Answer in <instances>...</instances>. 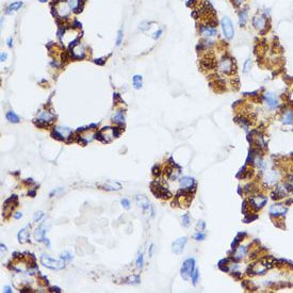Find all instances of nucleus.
<instances>
[{
  "instance_id": "obj_1",
  "label": "nucleus",
  "mask_w": 293,
  "mask_h": 293,
  "mask_svg": "<svg viewBox=\"0 0 293 293\" xmlns=\"http://www.w3.org/2000/svg\"><path fill=\"white\" fill-rule=\"evenodd\" d=\"M41 262L44 266L51 270H62L64 268V261L62 259H53L47 255H42Z\"/></svg>"
},
{
  "instance_id": "obj_2",
  "label": "nucleus",
  "mask_w": 293,
  "mask_h": 293,
  "mask_svg": "<svg viewBox=\"0 0 293 293\" xmlns=\"http://www.w3.org/2000/svg\"><path fill=\"white\" fill-rule=\"evenodd\" d=\"M195 271V260L193 258H189L183 262L182 266H181V276L183 279H188L189 277L192 276V274Z\"/></svg>"
},
{
  "instance_id": "obj_3",
  "label": "nucleus",
  "mask_w": 293,
  "mask_h": 293,
  "mask_svg": "<svg viewBox=\"0 0 293 293\" xmlns=\"http://www.w3.org/2000/svg\"><path fill=\"white\" fill-rule=\"evenodd\" d=\"M221 25H222V29H223L224 36L227 40L232 39L233 34H235V29H233V25L232 23H231V20L229 19V17L224 16L221 20Z\"/></svg>"
},
{
  "instance_id": "obj_4",
  "label": "nucleus",
  "mask_w": 293,
  "mask_h": 293,
  "mask_svg": "<svg viewBox=\"0 0 293 293\" xmlns=\"http://www.w3.org/2000/svg\"><path fill=\"white\" fill-rule=\"evenodd\" d=\"M233 61L230 58H223L220 61L219 64V70L223 74L229 75L233 72Z\"/></svg>"
},
{
  "instance_id": "obj_5",
  "label": "nucleus",
  "mask_w": 293,
  "mask_h": 293,
  "mask_svg": "<svg viewBox=\"0 0 293 293\" xmlns=\"http://www.w3.org/2000/svg\"><path fill=\"white\" fill-rule=\"evenodd\" d=\"M152 191L153 193L156 195V197H161V198H169L171 197L172 194L167 191L166 188L162 186L160 183L153 182L152 183Z\"/></svg>"
},
{
  "instance_id": "obj_6",
  "label": "nucleus",
  "mask_w": 293,
  "mask_h": 293,
  "mask_svg": "<svg viewBox=\"0 0 293 293\" xmlns=\"http://www.w3.org/2000/svg\"><path fill=\"white\" fill-rule=\"evenodd\" d=\"M53 136H56L57 139L59 140H65V139H69L72 136L73 132L70 129L66 128V127H57L52 132Z\"/></svg>"
},
{
  "instance_id": "obj_7",
  "label": "nucleus",
  "mask_w": 293,
  "mask_h": 293,
  "mask_svg": "<svg viewBox=\"0 0 293 293\" xmlns=\"http://www.w3.org/2000/svg\"><path fill=\"white\" fill-rule=\"evenodd\" d=\"M266 202H268V198L264 197V196H259V195L253 196V197L249 199V203L252 204V206L254 207L256 210L261 209V208L266 204Z\"/></svg>"
},
{
  "instance_id": "obj_8",
  "label": "nucleus",
  "mask_w": 293,
  "mask_h": 293,
  "mask_svg": "<svg viewBox=\"0 0 293 293\" xmlns=\"http://www.w3.org/2000/svg\"><path fill=\"white\" fill-rule=\"evenodd\" d=\"M186 243V237H182V238H179V239H177L173 243V245H172V250H173V253H175V254H177V255L181 254L183 249H185Z\"/></svg>"
},
{
  "instance_id": "obj_9",
  "label": "nucleus",
  "mask_w": 293,
  "mask_h": 293,
  "mask_svg": "<svg viewBox=\"0 0 293 293\" xmlns=\"http://www.w3.org/2000/svg\"><path fill=\"white\" fill-rule=\"evenodd\" d=\"M255 28L259 30H266V15H258L255 16L253 19Z\"/></svg>"
},
{
  "instance_id": "obj_10",
  "label": "nucleus",
  "mask_w": 293,
  "mask_h": 293,
  "mask_svg": "<svg viewBox=\"0 0 293 293\" xmlns=\"http://www.w3.org/2000/svg\"><path fill=\"white\" fill-rule=\"evenodd\" d=\"M264 100H266V105H268L269 108L271 109H275L279 106V101H278V98L276 97L275 95L271 93H266L264 94Z\"/></svg>"
},
{
  "instance_id": "obj_11",
  "label": "nucleus",
  "mask_w": 293,
  "mask_h": 293,
  "mask_svg": "<svg viewBox=\"0 0 293 293\" xmlns=\"http://www.w3.org/2000/svg\"><path fill=\"white\" fill-rule=\"evenodd\" d=\"M54 114L50 112V111H42L41 113L39 114V119H37V122L39 123H43V125L46 124L49 122H51V120L54 119Z\"/></svg>"
},
{
  "instance_id": "obj_12",
  "label": "nucleus",
  "mask_w": 293,
  "mask_h": 293,
  "mask_svg": "<svg viewBox=\"0 0 293 293\" xmlns=\"http://www.w3.org/2000/svg\"><path fill=\"white\" fill-rule=\"evenodd\" d=\"M286 212H287V208L283 207L282 204L273 205V206L270 208L271 216H283V214H286Z\"/></svg>"
},
{
  "instance_id": "obj_13",
  "label": "nucleus",
  "mask_w": 293,
  "mask_h": 293,
  "mask_svg": "<svg viewBox=\"0 0 293 293\" xmlns=\"http://www.w3.org/2000/svg\"><path fill=\"white\" fill-rule=\"evenodd\" d=\"M103 189L108 191H119L122 189V185L116 181H112V180H108L106 181V183L103 186Z\"/></svg>"
},
{
  "instance_id": "obj_14",
  "label": "nucleus",
  "mask_w": 293,
  "mask_h": 293,
  "mask_svg": "<svg viewBox=\"0 0 293 293\" xmlns=\"http://www.w3.org/2000/svg\"><path fill=\"white\" fill-rule=\"evenodd\" d=\"M283 122L285 125H292L293 124V110L287 108L283 114Z\"/></svg>"
},
{
  "instance_id": "obj_15",
  "label": "nucleus",
  "mask_w": 293,
  "mask_h": 293,
  "mask_svg": "<svg viewBox=\"0 0 293 293\" xmlns=\"http://www.w3.org/2000/svg\"><path fill=\"white\" fill-rule=\"evenodd\" d=\"M199 32L202 33L203 35L207 36V37L213 36V35L217 34V30L216 29V28L208 27V26H202V27L199 28Z\"/></svg>"
},
{
  "instance_id": "obj_16",
  "label": "nucleus",
  "mask_w": 293,
  "mask_h": 293,
  "mask_svg": "<svg viewBox=\"0 0 293 293\" xmlns=\"http://www.w3.org/2000/svg\"><path fill=\"white\" fill-rule=\"evenodd\" d=\"M57 13L60 17H64L69 14V6L68 3H60L57 6Z\"/></svg>"
},
{
  "instance_id": "obj_17",
  "label": "nucleus",
  "mask_w": 293,
  "mask_h": 293,
  "mask_svg": "<svg viewBox=\"0 0 293 293\" xmlns=\"http://www.w3.org/2000/svg\"><path fill=\"white\" fill-rule=\"evenodd\" d=\"M136 203L139 204V206L143 210H148L150 208L149 202H148V199L144 195H136Z\"/></svg>"
},
{
  "instance_id": "obj_18",
  "label": "nucleus",
  "mask_w": 293,
  "mask_h": 293,
  "mask_svg": "<svg viewBox=\"0 0 293 293\" xmlns=\"http://www.w3.org/2000/svg\"><path fill=\"white\" fill-rule=\"evenodd\" d=\"M73 58L75 59H82L84 57V49L82 46H80L79 44H76V46L73 47Z\"/></svg>"
},
{
  "instance_id": "obj_19",
  "label": "nucleus",
  "mask_w": 293,
  "mask_h": 293,
  "mask_svg": "<svg viewBox=\"0 0 293 293\" xmlns=\"http://www.w3.org/2000/svg\"><path fill=\"white\" fill-rule=\"evenodd\" d=\"M30 226L27 225L18 232V241H19L20 243H25L26 241H28V239H29V230H28Z\"/></svg>"
},
{
  "instance_id": "obj_20",
  "label": "nucleus",
  "mask_w": 293,
  "mask_h": 293,
  "mask_svg": "<svg viewBox=\"0 0 293 293\" xmlns=\"http://www.w3.org/2000/svg\"><path fill=\"white\" fill-rule=\"evenodd\" d=\"M247 17H249V9L245 8L244 10H242L239 13V23L241 27H243V26L246 23Z\"/></svg>"
},
{
  "instance_id": "obj_21",
  "label": "nucleus",
  "mask_w": 293,
  "mask_h": 293,
  "mask_svg": "<svg viewBox=\"0 0 293 293\" xmlns=\"http://www.w3.org/2000/svg\"><path fill=\"white\" fill-rule=\"evenodd\" d=\"M195 185L194 182V179L191 178V177H182V178L180 179V186H183V188H191V186H193Z\"/></svg>"
},
{
  "instance_id": "obj_22",
  "label": "nucleus",
  "mask_w": 293,
  "mask_h": 293,
  "mask_svg": "<svg viewBox=\"0 0 293 293\" xmlns=\"http://www.w3.org/2000/svg\"><path fill=\"white\" fill-rule=\"evenodd\" d=\"M47 231V227L45 225H42L41 227L36 230V232H35V237H36V240H40L42 241L45 238V232Z\"/></svg>"
},
{
  "instance_id": "obj_23",
  "label": "nucleus",
  "mask_w": 293,
  "mask_h": 293,
  "mask_svg": "<svg viewBox=\"0 0 293 293\" xmlns=\"http://www.w3.org/2000/svg\"><path fill=\"white\" fill-rule=\"evenodd\" d=\"M247 253V247L246 246H240L237 249V252L235 253V258L236 259H241L245 254Z\"/></svg>"
},
{
  "instance_id": "obj_24",
  "label": "nucleus",
  "mask_w": 293,
  "mask_h": 293,
  "mask_svg": "<svg viewBox=\"0 0 293 293\" xmlns=\"http://www.w3.org/2000/svg\"><path fill=\"white\" fill-rule=\"evenodd\" d=\"M23 6V2L20 1H16V2H13V3H11L10 6H8V10L6 12L8 13H10V12H13V11H17L18 9H20Z\"/></svg>"
},
{
  "instance_id": "obj_25",
  "label": "nucleus",
  "mask_w": 293,
  "mask_h": 293,
  "mask_svg": "<svg viewBox=\"0 0 293 293\" xmlns=\"http://www.w3.org/2000/svg\"><path fill=\"white\" fill-rule=\"evenodd\" d=\"M125 120V115L123 113V111H117L116 113L113 116V122L115 123H124Z\"/></svg>"
},
{
  "instance_id": "obj_26",
  "label": "nucleus",
  "mask_w": 293,
  "mask_h": 293,
  "mask_svg": "<svg viewBox=\"0 0 293 293\" xmlns=\"http://www.w3.org/2000/svg\"><path fill=\"white\" fill-rule=\"evenodd\" d=\"M6 119H8L9 122H12V123L19 122V117H18L13 111H9V112L6 113Z\"/></svg>"
},
{
  "instance_id": "obj_27",
  "label": "nucleus",
  "mask_w": 293,
  "mask_h": 293,
  "mask_svg": "<svg viewBox=\"0 0 293 293\" xmlns=\"http://www.w3.org/2000/svg\"><path fill=\"white\" fill-rule=\"evenodd\" d=\"M133 86L134 89L139 90L142 87V76H139V75H136L133 76Z\"/></svg>"
},
{
  "instance_id": "obj_28",
  "label": "nucleus",
  "mask_w": 293,
  "mask_h": 293,
  "mask_svg": "<svg viewBox=\"0 0 293 293\" xmlns=\"http://www.w3.org/2000/svg\"><path fill=\"white\" fill-rule=\"evenodd\" d=\"M67 3H68V6H69L70 9L77 11L76 9L79 8V6H80V0H67Z\"/></svg>"
},
{
  "instance_id": "obj_29",
  "label": "nucleus",
  "mask_w": 293,
  "mask_h": 293,
  "mask_svg": "<svg viewBox=\"0 0 293 293\" xmlns=\"http://www.w3.org/2000/svg\"><path fill=\"white\" fill-rule=\"evenodd\" d=\"M126 283H132V285H134V283H140V278H139L138 276H136V275H132V276H130V277L127 278Z\"/></svg>"
},
{
  "instance_id": "obj_30",
  "label": "nucleus",
  "mask_w": 293,
  "mask_h": 293,
  "mask_svg": "<svg viewBox=\"0 0 293 293\" xmlns=\"http://www.w3.org/2000/svg\"><path fill=\"white\" fill-rule=\"evenodd\" d=\"M181 221H182V225L186 226V227L190 225V217H189L188 214H185V216L181 217Z\"/></svg>"
},
{
  "instance_id": "obj_31",
  "label": "nucleus",
  "mask_w": 293,
  "mask_h": 293,
  "mask_svg": "<svg viewBox=\"0 0 293 293\" xmlns=\"http://www.w3.org/2000/svg\"><path fill=\"white\" fill-rule=\"evenodd\" d=\"M143 263H144V259H143V255L140 254L138 257V259H136V266H138L139 269H141L142 266H143Z\"/></svg>"
},
{
  "instance_id": "obj_32",
  "label": "nucleus",
  "mask_w": 293,
  "mask_h": 293,
  "mask_svg": "<svg viewBox=\"0 0 293 293\" xmlns=\"http://www.w3.org/2000/svg\"><path fill=\"white\" fill-rule=\"evenodd\" d=\"M198 276H199V272L197 270L194 271V273L192 274V276H191V278H192V282H193V285H196V283H197L198 280Z\"/></svg>"
},
{
  "instance_id": "obj_33",
  "label": "nucleus",
  "mask_w": 293,
  "mask_h": 293,
  "mask_svg": "<svg viewBox=\"0 0 293 293\" xmlns=\"http://www.w3.org/2000/svg\"><path fill=\"white\" fill-rule=\"evenodd\" d=\"M122 37H123V31H122V30H119V34H117V39H116V45H117V46H119L120 43H122Z\"/></svg>"
},
{
  "instance_id": "obj_34",
  "label": "nucleus",
  "mask_w": 293,
  "mask_h": 293,
  "mask_svg": "<svg viewBox=\"0 0 293 293\" xmlns=\"http://www.w3.org/2000/svg\"><path fill=\"white\" fill-rule=\"evenodd\" d=\"M205 237H206V235L205 233H203V232H198V233H196L195 235V240H204L205 239Z\"/></svg>"
},
{
  "instance_id": "obj_35",
  "label": "nucleus",
  "mask_w": 293,
  "mask_h": 293,
  "mask_svg": "<svg viewBox=\"0 0 293 293\" xmlns=\"http://www.w3.org/2000/svg\"><path fill=\"white\" fill-rule=\"evenodd\" d=\"M43 216V212H37V213H35L34 214V216H33V220H34V222H37V221H40V219Z\"/></svg>"
},
{
  "instance_id": "obj_36",
  "label": "nucleus",
  "mask_w": 293,
  "mask_h": 293,
  "mask_svg": "<svg viewBox=\"0 0 293 293\" xmlns=\"http://www.w3.org/2000/svg\"><path fill=\"white\" fill-rule=\"evenodd\" d=\"M250 65H252V61H250V60H247L246 62H245V64H244V73L249 72Z\"/></svg>"
},
{
  "instance_id": "obj_37",
  "label": "nucleus",
  "mask_w": 293,
  "mask_h": 293,
  "mask_svg": "<svg viewBox=\"0 0 293 293\" xmlns=\"http://www.w3.org/2000/svg\"><path fill=\"white\" fill-rule=\"evenodd\" d=\"M122 205H123V207L125 208V209H129V200L128 199H126V198H124V199H122Z\"/></svg>"
},
{
  "instance_id": "obj_38",
  "label": "nucleus",
  "mask_w": 293,
  "mask_h": 293,
  "mask_svg": "<svg viewBox=\"0 0 293 293\" xmlns=\"http://www.w3.org/2000/svg\"><path fill=\"white\" fill-rule=\"evenodd\" d=\"M61 258L65 259V260H70V259H72V256H70V254H68V253H64V254H62Z\"/></svg>"
},
{
  "instance_id": "obj_39",
  "label": "nucleus",
  "mask_w": 293,
  "mask_h": 293,
  "mask_svg": "<svg viewBox=\"0 0 293 293\" xmlns=\"http://www.w3.org/2000/svg\"><path fill=\"white\" fill-rule=\"evenodd\" d=\"M161 33H162V30H158L157 32H155V33H153V39H155V40L159 39V37H160V35H161Z\"/></svg>"
},
{
  "instance_id": "obj_40",
  "label": "nucleus",
  "mask_w": 293,
  "mask_h": 293,
  "mask_svg": "<svg viewBox=\"0 0 293 293\" xmlns=\"http://www.w3.org/2000/svg\"><path fill=\"white\" fill-rule=\"evenodd\" d=\"M22 216H23V213H22V212H17V213H16L15 216H14V217H15L16 220L20 219V217H22Z\"/></svg>"
},
{
  "instance_id": "obj_41",
  "label": "nucleus",
  "mask_w": 293,
  "mask_h": 293,
  "mask_svg": "<svg viewBox=\"0 0 293 293\" xmlns=\"http://www.w3.org/2000/svg\"><path fill=\"white\" fill-rule=\"evenodd\" d=\"M6 53H3V52H2V53H1V61L3 62V61H6Z\"/></svg>"
},
{
  "instance_id": "obj_42",
  "label": "nucleus",
  "mask_w": 293,
  "mask_h": 293,
  "mask_svg": "<svg viewBox=\"0 0 293 293\" xmlns=\"http://www.w3.org/2000/svg\"><path fill=\"white\" fill-rule=\"evenodd\" d=\"M3 291L6 292V293H10V292H12V290H11L10 287H4V290H3Z\"/></svg>"
},
{
  "instance_id": "obj_43",
  "label": "nucleus",
  "mask_w": 293,
  "mask_h": 293,
  "mask_svg": "<svg viewBox=\"0 0 293 293\" xmlns=\"http://www.w3.org/2000/svg\"><path fill=\"white\" fill-rule=\"evenodd\" d=\"M100 60H101V59H98V60H96L95 63H97V64H100V65L103 64V61H100Z\"/></svg>"
},
{
  "instance_id": "obj_44",
  "label": "nucleus",
  "mask_w": 293,
  "mask_h": 293,
  "mask_svg": "<svg viewBox=\"0 0 293 293\" xmlns=\"http://www.w3.org/2000/svg\"><path fill=\"white\" fill-rule=\"evenodd\" d=\"M12 45H13V44H12V40L10 39V40H9V47H12Z\"/></svg>"
},
{
  "instance_id": "obj_45",
  "label": "nucleus",
  "mask_w": 293,
  "mask_h": 293,
  "mask_svg": "<svg viewBox=\"0 0 293 293\" xmlns=\"http://www.w3.org/2000/svg\"><path fill=\"white\" fill-rule=\"evenodd\" d=\"M41 2H45V1H47V0H40Z\"/></svg>"
}]
</instances>
